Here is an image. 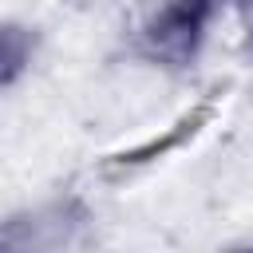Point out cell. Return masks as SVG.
Listing matches in <instances>:
<instances>
[{
  "instance_id": "cell-1",
  "label": "cell",
  "mask_w": 253,
  "mask_h": 253,
  "mask_svg": "<svg viewBox=\"0 0 253 253\" xmlns=\"http://www.w3.org/2000/svg\"><path fill=\"white\" fill-rule=\"evenodd\" d=\"M87 233H91V217L79 202H40V206H28L20 213H8L0 221V249H16V253H28V249H75V245H87Z\"/></svg>"
},
{
  "instance_id": "cell-3",
  "label": "cell",
  "mask_w": 253,
  "mask_h": 253,
  "mask_svg": "<svg viewBox=\"0 0 253 253\" xmlns=\"http://www.w3.org/2000/svg\"><path fill=\"white\" fill-rule=\"evenodd\" d=\"M40 59V28L16 16H0V91L20 87Z\"/></svg>"
},
{
  "instance_id": "cell-2",
  "label": "cell",
  "mask_w": 253,
  "mask_h": 253,
  "mask_svg": "<svg viewBox=\"0 0 253 253\" xmlns=\"http://www.w3.org/2000/svg\"><path fill=\"white\" fill-rule=\"evenodd\" d=\"M213 0H170L154 20H150V40L162 55H186L206 32Z\"/></svg>"
}]
</instances>
